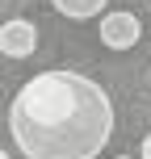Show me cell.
I'll return each mask as SVG.
<instances>
[{"label": "cell", "mask_w": 151, "mask_h": 159, "mask_svg": "<svg viewBox=\"0 0 151 159\" xmlns=\"http://www.w3.org/2000/svg\"><path fill=\"white\" fill-rule=\"evenodd\" d=\"M8 134L25 159H97L113 138V101L84 71L50 67L17 88Z\"/></svg>", "instance_id": "obj_1"}, {"label": "cell", "mask_w": 151, "mask_h": 159, "mask_svg": "<svg viewBox=\"0 0 151 159\" xmlns=\"http://www.w3.org/2000/svg\"><path fill=\"white\" fill-rule=\"evenodd\" d=\"M101 42L109 50H130L139 46V38H143V21H139L134 13H126V8H113V13H101Z\"/></svg>", "instance_id": "obj_2"}, {"label": "cell", "mask_w": 151, "mask_h": 159, "mask_svg": "<svg viewBox=\"0 0 151 159\" xmlns=\"http://www.w3.org/2000/svg\"><path fill=\"white\" fill-rule=\"evenodd\" d=\"M34 50H38V25L30 17L0 21V55L4 59H30Z\"/></svg>", "instance_id": "obj_3"}, {"label": "cell", "mask_w": 151, "mask_h": 159, "mask_svg": "<svg viewBox=\"0 0 151 159\" xmlns=\"http://www.w3.org/2000/svg\"><path fill=\"white\" fill-rule=\"evenodd\" d=\"M50 4H55V13L72 17V21H92V17L105 13L109 0H50Z\"/></svg>", "instance_id": "obj_4"}, {"label": "cell", "mask_w": 151, "mask_h": 159, "mask_svg": "<svg viewBox=\"0 0 151 159\" xmlns=\"http://www.w3.org/2000/svg\"><path fill=\"white\" fill-rule=\"evenodd\" d=\"M139 159H151V134L143 138V147H139Z\"/></svg>", "instance_id": "obj_5"}, {"label": "cell", "mask_w": 151, "mask_h": 159, "mask_svg": "<svg viewBox=\"0 0 151 159\" xmlns=\"http://www.w3.org/2000/svg\"><path fill=\"white\" fill-rule=\"evenodd\" d=\"M0 159H8V151H0Z\"/></svg>", "instance_id": "obj_6"}, {"label": "cell", "mask_w": 151, "mask_h": 159, "mask_svg": "<svg viewBox=\"0 0 151 159\" xmlns=\"http://www.w3.org/2000/svg\"><path fill=\"white\" fill-rule=\"evenodd\" d=\"M118 159H134V155H118Z\"/></svg>", "instance_id": "obj_7"}, {"label": "cell", "mask_w": 151, "mask_h": 159, "mask_svg": "<svg viewBox=\"0 0 151 159\" xmlns=\"http://www.w3.org/2000/svg\"><path fill=\"white\" fill-rule=\"evenodd\" d=\"M147 80H151V71H147Z\"/></svg>", "instance_id": "obj_8"}]
</instances>
